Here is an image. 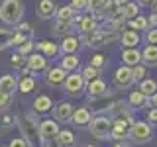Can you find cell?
<instances>
[{"instance_id": "1", "label": "cell", "mask_w": 157, "mask_h": 147, "mask_svg": "<svg viewBox=\"0 0 157 147\" xmlns=\"http://www.w3.org/2000/svg\"><path fill=\"white\" fill-rule=\"evenodd\" d=\"M116 36H118V33L114 32V29H108V28H102V26H100L98 29H94L92 33H86V36H82L81 41H82V45L96 49V47L108 45L112 39H116Z\"/></svg>"}, {"instance_id": "2", "label": "cell", "mask_w": 157, "mask_h": 147, "mask_svg": "<svg viewBox=\"0 0 157 147\" xmlns=\"http://www.w3.org/2000/svg\"><path fill=\"white\" fill-rule=\"evenodd\" d=\"M24 16L22 0H2L0 2V20L6 24H18Z\"/></svg>"}, {"instance_id": "3", "label": "cell", "mask_w": 157, "mask_h": 147, "mask_svg": "<svg viewBox=\"0 0 157 147\" xmlns=\"http://www.w3.org/2000/svg\"><path fill=\"white\" fill-rule=\"evenodd\" d=\"M128 139H132L137 145H145L153 139V126H149L145 120H136L134 126L130 127V135Z\"/></svg>"}, {"instance_id": "4", "label": "cell", "mask_w": 157, "mask_h": 147, "mask_svg": "<svg viewBox=\"0 0 157 147\" xmlns=\"http://www.w3.org/2000/svg\"><path fill=\"white\" fill-rule=\"evenodd\" d=\"M112 130V118L104 114H94L92 122L88 124V131L96 137V139H108Z\"/></svg>"}, {"instance_id": "5", "label": "cell", "mask_w": 157, "mask_h": 147, "mask_svg": "<svg viewBox=\"0 0 157 147\" xmlns=\"http://www.w3.org/2000/svg\"><path fill=\"white\" fill-rule=\"evenodd\" d=\"M63 90H65V94L69 96H81L82 92H85V86H86V81L82 78L81 73L73 71V73H67L65 81H63Z\"/></svg>"}, {"instance_id": "6", "label": "cell", "mask_w": 157, "mask_h": 147, "mask_svg": "<svg viewBox=\"0 0 157 147\" xmlns=\"http://www.w3.org/2000/svg\"><path fill=\"white\" fill-rule=\"evenodd\" d=\"M61 131V127L55 120H51V118H45V120H41L37 124V134H39V141H41L43 145L51 143V141H55L57 134Z\"/></svg>"}, {"instance_id": "7", "label": "cell", "mask_w": 157, "mask_h": 147, "mask_svg": "<svg viewBox=\"0 0 157 147\" xmlns=\"http://www.w3.org/2000/svg\"><path fill=\"white\" fill-rule=\"evenodd\" d=\"M73 26L78 29V33L86 36V33H92L94 29L100 28V24H98V18H94L92 14H82V16H75Z\"/></svg>"}, {"instance_id": "8", "label": "cell", "mask_w": 157, "mask_h": 147, "mask_svg": "<svg viewBox=\"0 0 157 147\" xmlns=\"http://www.w3.org/2000/svg\"><path fill=\"white\" fill-rule=\"evenodd\" d=\"M85 90H86L88 98H106L108 94H110V88H108V82H106L102 77H98V78H92V81H88V82H86V86H85Z\"/></svg>"}, {"instance_id": "9", "label": "cell", "mask_w": 157, "mask_h": 147, "mask_svg": "<svg viewBox=\"0 0 157 147\" xmlns=\"http://www.w3.org/2000/svg\"><path fill=\"white\" fill-rule=\"evenodd\" d=\"M114 85L118 90H130L134 85V78H132V67L120 65L114 71Z\"/></svg>"}, {"instance_id": "10", "label": "cell", "mask_w": 157, "mask_h": 147, "mask_svg": "<svg viewBox=\"0 0 157 147\" xmlns=\"http://www.w3.org/2000/svg\"><path fill=\"white\" fill-rule=\"evenodd\" d=\"M73 112H75V108H73L71 102H59V104H53V120L57 122V124H69L73 118Z\"/></svg>"}, {"instance_id": "11", "label": "cell", "mask_w": 157, "mask_h": 147, "mask_svg": "<svg viewBox=\"0 0 157 147\" xmlns=\"http://www.w3.org/2000/svg\"><path fill=\"white\" fill-rule=\"evenodd\" d=\"M81 47H82V41L77 36H65L59 43V51L65 53V55H77L81 51Z\"/></svg>"}, {"instance_id": "12", "label": "cell", "mask_w": 157, "mask_h": 147, "mask_svg": "<svg viewBox=\"0 0 157 147\" xmlns=\"http://www.w3.org/2000/svg\"><path fill=\"white\" fill-rule=\"evenodd\" d=\"M92 118H94V112H92L88 106H81V108H77V110L73 112L71 122L77 127H88V124L92 122Z\"/></svg>"}, {"instance_id": "13", "label": "cell", "mask_w": 157, "mask_h": 147, "mask_svg": "<svg viewBox=\"0 0 157 147\" xmlns=\"http://www.w3.org/2000/svg\"><path fill=\"white\" fill-rule=\"evenodd\" d=\"M118 39H120L122 47H140V43H141L144 37H141V33L134 32V29L124 28V29H120V33H118Z\"/></svg>"}, {"instance_id": "14", "label": "cell", "mask_w": 157, "mask_h": 147, "mask_svg": "<svg viewBox=\"0 0 157 147\" xmlns=\"http://www.w3.org/2000/svg\"><path fill=\"white\" fill-rule=\"evenodd\" d=\"M120 59H122V65L136 67V65L141 63V49H137V47H122Z\"/></svg>"}, {"instance_id": "15", "label": "cell", "mask_w": 157, "mask_h": 147, "mask_svg": "<svg viewBox=\"0 0 157 147\" xmlns=\"http://www.w3.org/2000/svg\"><path fill=\"white\" fill-rule=\"evenodd\" d=\"M126 104L132 108V110H144V108H147L149 106V98H147L145 94H141L140 90H132L130 94H128V98H126Z\"/></svg>"}, {"instance_id": "16", "label": "cell", "mask_w": 157, "mask_h": 147, "mask_svg": "<svg viewBox=\"0 0 157 147\" xmlns=\"http://www.w3.org/2000/svg\"><path fill=\"white\" fill-rule=\"evenodd\" d=\"M55 10L57 6L53 0H39L36 6V14L39 20H51V18H55Z\"/></svg>"}, {"instance_id": "17", "label": "cell", "mask_w": 157, "mask_h": 147, "mask_svg": "<svg viewBox=\"0 0 157 147\" xmlns=\"http://www.w3.org/2000/svg\"><path fill=\"white\" fill-rule=\"evenodd\" d=\"M26 67L32 73H43L47 69V59L41 55V53H32L29 59L26 61Z\"/></svg>"}, {"instance_id": "18", "label": "cell", "mask_w": 157, "mask_h": 147, "mask_svg": "<svg viewBox=\"0 0 157 147\" xmlns=\"http://www.w3.org/2000/svg\"><path fill=\"white\" fill-rule=\"evenodd\" d=\"M37 49L45 59H55L59 55V43L51 41V39H41L37 43Z\"/></svg>"}, {"instance_id": "19", "label": "cell", "mask_w": 157, "mask_h": 147, "mask_svg": "<svg viewBox=\"0 0 157 147\" xmlns=\"http://www.w3.org/2000/svg\"><path fill=\"white\" fill-rule=\"evenodd\" d=\"M65 77H67V71H65V69H61V67H53V69H49L47 75H45L47 85H49V86H59V85H63Z\"/></svg>"}, {"instance_id": "20", "label": "cell", "mask_w": 157, "mask_h": 147, "mask_svg": "<svg viewBox=\"0 0 157 147\" xmlns=\"http://www.w3.org/2000/svg\"><path fill=\"white\" fill-rule=\"evenodd\" d=\"M53 110V100L47 94H39L36 100H33V112L36 114H47V112Z\"/></svg>"}, {"instance_id": "21", "label": "cell", "mask_w": 157, "mask_h": 147, "mask_svg": "<svg viewBox=\"0 0 157 147\" xmlns=\"http://www.w3.org/2000/svg\"><path fill=\"white\" fill-rule=\"evenodd\" d=\"M141 63L145 67H157V45H145L141 49Z\"/></svg>"}, {"instance_id": "22", "label": "cell", "mask_w": 157, "mask_h": 147, "mask_svg": "<svg viewBox=\"0 0 157 147\" xmlns=\"http://www.w3.org/2000/svg\"><path fill=\"white\" fill-rule=\"evenodd\" d=\"M137 90L141 92V94H145L147 98L153 96L157 92V78H151V77H145L144 81L137 82Z\"/></svg>"}, {"instance_id": "23", "label": "cell", "mask_w": 157, "mask_h": 147, "mask_svg": "<svg viewBox=\"0 0 157 147\" xmlns=\"http://www.w3.org/2000/svg\"><path fill=\"white\" fill-rule=\"evenodd\" d=\"M18 90V78L14 75H4L0 77V92H6V94H14Z\"/></svg>"}, {"instance_id": "24", "label": "cell", "mask_w": 157, "mask_h": 147, "mask_svg": "<svg viewBox=\"0 0 157 147\" xmlns=\"http://www.w3.org/2000/svg\"><path fill=\"white\" fill-rule=\"evenodd\" d=\"M140 14H141V6L136 0H130V2H126L124 6H122V16H124L126 22L128 20H134L136 16H140Z\"/></svg>"}, {"instance_id": "25", "label": "cell", "mask_w": 157, "mask_h": 147, "mask_svg": "<svg viewBox=\"0 0 157 147\" xmlns=\"http://www.w3.org/2000/svg\"><path fill=\"white\" fill-rule=\"evenodd\" d=\"M106 6H108V0H86V10H90V14L94 18L104 16Z\"/></svg>"}, {"instance_id": "26", "label": "cell", "mask_w": 157, "mask_h": 147, "mask_svg": "<svg viewBox=\"0 0 157 147\" xmlns=\"http://www.w3.org/2000/svg\"><path fill=\"white\" fill-rule=\"evenodd\" d=\"M128 28L134 29L137 33H145L147 29H149V24H147V16H136L134 20H128Z\"/></svg>"}, {"instance_id": "27", "label": "cell", "mask_w": 157, "mask_h": 147, "mask_svg": "<svg viewBox=\"0 0 157 147\" xmlns=\"http://www.w3.org/2000/svg\"><path fill=\"white\" fill-rule=\"evenodd\" d=\"M59 67L65 69L67 73H73V71H77V69L81 67V57H78V55H63L61 65H59Z\"/></svg>"}, {"instance_id": "28", "label": "cell", "mask_w": 157, "mask_h": 147, "mask_svg": "<svg viewBox=\"0 0 157 147\" xmlns=\"http://www.w3.org/2000/svg\"><path fill=\"white\" fill-rule=\"evenodd\" d=\"M75 141H77V137H75V134H73L71 130H61L57 134V137H55V143L59 147H63V145H75Z\"/></svg>"}, {"instance_id": "29", "label": "cell", "mask_w": 157, "mask_h": 147, "mask_svg": "<svg viewBox=\"0 0 157 147\" xmlns=\"http://www.w3.org/2000/svg\"><path fill=\"white\" fill-rule=\"evenodd\" d=\"M71 29H73V22H65V20H57L55 24H53V33L55 36H71Z\"/></svg>"}, {"instance_id": "30", "label": "cell", "mask_w": 157, "mask_h": 147, "mask_svg": "<svg viewBox=\"0 0 157 147\" xmlns=\"http://www.w3.org/2000/svg\"><path fill=\"white\" fill-rule=\"evenodd\" d=\"M75 10H73L71 6H57V10H55V18L57 20H65V22H73L75 20Z\"/></svg>"}, {"instance_id": "31", "label": "cell", "mask_w": 157, "mask_h": 147, "mask_svg": "<svg viewBox=\"0 0 157 147\" xmlns=\"http://www.w3.org/2000/svg\"><path fill=\"white\" fill-rule=\"evenodd\" d=\"M128 135H130V130H126V127H122V126H118V124H112L110 139H114V141H126Z\"/></svg>"}, {"instance_id": "32", "label": "cell", "mask_w": 157, "mask_h": 147, "mask_svg": "<svg viewBox=\"0 0 157 147\" xmlns=\"http://www.w3.org/2000/svg\"><path fill=\"white\" fill-rule=\"evenodd\" d=\"M18 90L24 92V94L33 92V90H36V78H33V77H24L22 81H18Z\"/></svg>"}, {"instance_id": "33", "label": "cell", "mask_w": 157, "mask_h": 147, "mask_svg": "<svg viewBox=\"0 0 157 147\" xmlns=\"http://www.w3.org/2000/svg\"><path fill=\"white\" fill-rule=\"evenodd\" d=\"M145 77H147V67L144 65V63L132 67V78H134V85H137L140 81H144Z\"/></svg>"}, {"instance_id": "34", "label": "cell", "mask_w": 157, "mask_h": 147, "mask_svg": "<svg viewBox=\"0 0 157 147\" xmlns=\"http://www.w3.org/2000/svg\"><path fill=\"white\" fill-rule=\"evenodd\" d=\"M100 73H102L100 69H96V67H92V65H86V67H82L81 75L88 82V81H92V78H98V77H100Z\"/></svg>"}, {"instance_id": "35", "label": "cell", "mask_w": 157, "mask_h": 147, "mask_svg": "<svg viewBox=\"0 0 157 147\" xmlns=\"http://www.w3.org/2000/svg\"><path fill=\"white\" fill-rule=\"evenodd\" d=\"M108 63V59L102 55V53H94V55L90 57V63H88V65H92V67H96V69H104V65Z\"/></svg>"}, {"instance_id": "36", "label": "cell", "mask_w": 157, "mask_h": 147, "mask_svg": "<svg viewBox=\"0 0 157 147\" xmlns=\"http://www.w3.org/2000/svg\"><path fill=\"white\" fill-rule=\"evenodd\" d=\"M33 47H36V43H33L32 39H26V41H24V43H20V45H18L16 49H18V53H20V55H24V57H26V55H29V53L33 51Z\"/></svg>"}, {"instance_id": "37", "label": "cell", "mask_w": 157, "mask_h": 147, "mask_svg": "<svg viewBox=\"0 0 157 147\" xmlns=\"http://www.w3.org/2000/svg\"><path fill=\"white\" fill-rule=\"evenodd\" d=\"M144 39H145L147 45H157V28H149V29H147Z\"/></svg>"}, {"instance_id": "38", "label": "cell", "mask_w": 157, "mask_h": 147, "mask_svg": "<svg viewBox=\"0 0 157 147\" xmlns=\"http://www.w3.org/2000/svg\"><path fill=\"white\" fill-rule=\"evenodd\" d=\"M12 36H14V32L0 28V49H2L4 45H10V39H12Z\"/></svg>"}, {"instance_id": "39", "label": "cell", "mask_w": 157, "mask_h": 147, "mask_svg": "<svg viewBox=\"0 0 157 147\" xmlns=\"http://www.w3.org/2000/svg\"><path fill=\"white\" fill-rule=\"evenodd\" d=\"M16 124V118L12 114H2L0 116V127H14Z\"/></svg>"}, {"instance_id": "40", "label": "cell", "mask_w": 157, "mask_h": 147, "mask_svg": "<svg viewBox=\"0 0 157 147\" xmlns=\"http://www.w3.org/2000/svg\"><path fill=\"white\" fill-rule=\"evenodd\" d=\"M145 122L149 126L157 127V108H149V110L145 112Z\"/></svg>"}, {"instance_id": "41", "label": "cell", "mask_w": 157, "mask_h": 147, "mask_svg": "<svg viewBox=\"0 0 157 147\" xmlns=\"http://www.w3.org/2000/svg\"><path fill=\"white\" fill-rule=\"evenodd\" d=\"M16 32L20 33V36H24V37H28L29 39V36H32V26H29V24H20V26L16 28Z\"/></svg>"}, {"instance_id": "42", "label": "cell", "mask_w": 157, "mask_h": 147, "mask_svg": "<svg viewBox=\"0 0 157 147\" xmlns=\"http://www.w3.org/2000/svg\"><path fill=\"white\" fill-rule=\"evenodd\" d=\"M75 12H82V10H86V0H71V4H69Z\"/></svg>"}, {"instance_id": "43", "label": "cell", "mask_w": 157, "mask_h": 147, "mask_svg": "<svg viewBox=\"0 0 157 147\" xmlns=\"http://www.w3.org/2000/svg\"><path fill=\"white\" fill-rule=\"evenodd\" d=\"M24 61H26V57H24V55H20V53H16V55H12V57H10V63H12L14 67H24V65H26Z\"/></svg>"}, {"instance_id": "44", "label": "cell", "mask_w": 157, "mask_h": 147, "mask_svg": "<svg viewBox=\"0 0 157 147\" xmlns=\"http://www.w3.org/2000/svg\"><path fill=\"white\" fill-rule=\"evenodd\" d=\"M10 104H12V94L0 92V108H8Z\"/></svg>"}, {"instance_id": "45", "label": "cell", "mask_w": 157, "mask_h": 147, "mask_svg": "<svg viewBox=\"0 0 157 147\" xmlns=\"http://www.w3.org/2000/svg\"><path fill=\"white\" fill-rule=\"evenodd\" d=\"M10 147H32V145H29L24 137H16V139L10 141Z\"/></svg>"}, {"instance_id": "46", "label": "cell", "mask_w": 157, "mask_h": 147, "mask_svg": "<svg viewBox=\"0 0 157 147\" xmlns=\"http://www.w3.org/2000/svg\"><path fill=\"white\" fill-rule=\"evenodd\" d=\"M147 24H149V28H157V14L155 12H151L147 16Z\"/></svg>"}, {"instance_id": "47", "label": "cell", "mask_w": 157, "mask_h": 147, "mask_svg": "<svg viewBox=\"0 0 157 147\" xmlns=\"http://www.w3.org/2000/svg\"><path fill=\"white\" fill-rule=\"evenodd\" d=\"M136 2L140 4L141 8H144V6H153V2H155V0H136Z\"/></svg>"}, {"instance_id": "48", "label": "cell", "mask_w": 157, "mask_h": 147, "mask_svg": "<svg viewBox=\"0 0 157 147\" xmlns=\"http://www.w3.org/2000/svg\"><path fill=\"white\" fill-rule=\"evenodd\" d=\"M149 108H157V92L153 96H149Z\"/></svg>"}, {"instance_id": "49", "label": "cell", "mask_w": 157, "mask_h": 147, "mask_svg": "<svg viewBox=\"0 0 157 147\" xmlns=\"http://www.w3.org/2000/svg\"><path fill=\"white\" fill-rule=\"evenodd\" d=\"M112 2H114L116 6H120V8H122V6H124L126 2H130V0H112Z\"/></svg>"}, {"instance_id": "50", "label": "cell", "mask_w": 157, "mask_h": 147, "mask_svg": "<svg viewBox=\"0 0 157 147\" xmlns=\"http://www.w3.org/2000/svg\"><path fill=\"white\" fill-rule=\"evenodd\" d=\"M112 147H130V145H128L126 141H116V143L112 145Z\"/></svg>"}, {"instance_id": "51", "label": "cell", "mask_w": 157, "mask_h": 147, "mask_svg": "<svg viewBox=\"0 0 157 147\" xmlns=\"http://www.w3.org/2000/svg\"><path fill=\"white\" fill-rule=\"evenodd\" d=\"M151 8H153V12L157 14V0H155V2H153V6H151Z\"/></svg>"}, {"instance_id": "52", "label": "cell", "mask_w": 157, "mask_h": 147, "mask_svg": "<svg viewBox=\"0 0 157 147\" xmlns=\"http://www.w3.org/2000/svg\"><path fill=\"white\" fill-rule=\"evenodd\" d=\"M63 147H75V145H63Z\"/></svg>"}, {"instance_id": "53", "label": "cell", "mask_w": 157, "mask_h": 147, "mask_svg": "<svg viewBox=\"0 0 157 147\" xmlns=\"http://www.w3.org/2000/svg\"><path fill=\"white\" fill-rule=\"evenodd\" d=\"M86 147H94V145H86Z\"/></svg>"}, {"instance_id": "54", "label": "cell", "mask_w": 157, "mask_h": 147, "mask_svg": "<svg viewBox=\"0 0 157 147\" xmlns=\"http://www.w3.org/2000/svg\"><path fill=\"white\" fill-rule=\"evenodd\" d=\"M155 147H157V141H155Z\"/></svg>"}]
</instances>
